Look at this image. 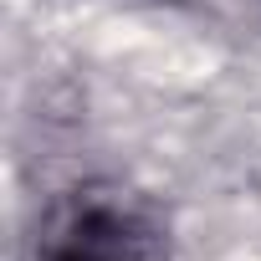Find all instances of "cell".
Listing matches in <instances>:
<instances>
[{
    "label": "cell",
    "instance_id": "cell-1",
    "mask_svg": "<svg viewBox=\"0 0 261 261\" xmlns=\"http://www.w3.org/2000/svg\"><path fill=\"white\" fill-rule=\"evenodd\" d=\"M31 261H169V225L149 195L118 179H87L46 205Z\"/></svg>",
    "mask_w": 261,
    "mask_h": 261
}]
</instances>
